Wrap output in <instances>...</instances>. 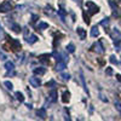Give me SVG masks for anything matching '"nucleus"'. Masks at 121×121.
Returning a JSON list of instances; mask_svg holds the SVG:
<instances>
[{"label":"nucleus","instance_id":"15","mask_svg":"<svg viewBox=\"0 0 121 121\" xmlns=\"http://www.w3.org/2000/svg\"><path fill=\"white\" fill-rule=\"evenodd\" d=\"M38 40H39V39H38V36H36V35H30L29 38H27V39H26V41H27L28 44H34V43H36V41H38Z\"/></svg>","mask_w":121,"mask_h":121},{"label":"nucleus","instance_id":"31","mask_svg":"<svg viewBox=\"0 0 121 121\" xmlns=\"http://www.w3.org/2000/svg\"><path fill=\"white\" fill-rule=\"evenodd\" d=\"M115 107H116V109L119 110V112L121 113V103L120 102H115Z\"/></svg>","mask_w":121,"mask_h":121},{"label":"nucleus","instance_id":"24","mask_svg":"<svg viewBox=\"0 0 121 121\" xmlns=\"http://www.w3.org/2000/svg\"><path fill=\"white\" fill-rule=\"evenodd\" d=\"M109 60H110V63H112V64H119V60L116 59V57L113 55V56H110V58H109Z\"/></svg>","mask_w":121,"mask_h":121},{"label":"nucleus","instance_id":"33","mask_svg":"<svg viewBox=\"0 0 121 121\" xmlns=\"http://www.w3.org/2000/svg\"><path fill=\"white\" fill-rule=\"evenodd\" d=\"M51 10H52L51 7H48V6H47V7L45 9V12H46V13H52V11H51Z\"/></svg>","mask_w":121,"mask_h":121},{"label":"nucleus","instance_id":"5","mask_svg":"<svg viewBox=\"0 0 121 121\" xmlns=\"http://www.w3.org/2000/svg\"><path fill=\"white\" fill-rule=\"evenodd\" d=\"M93 47H95V51L97 53H104V47H103L102 41H100V40H98V41L93 45Z\"/></svg>","mask_w":121,"mask_h":121},{"label":"nucleus","instance_id":"3","mask_svg":"<svg viewBox=\"0 0 121 121\" xmlns=\"http://www.w3.org/2000/svg\"><path fill=\"white\" fill-rule=\"evenodd\" d=\"M12 9H13V6H12V4L10 3V1H4V3L0 4V12H1V13L11 11Z\"/></svg>","mask_w":121,"mask_h":121},{"label":"nucleus","instance_id":"32","mask_svg":"<svg viewBox=\"0 0 121 121\" xmlns=\"http://www.w3.org/2000/svg\"><path fill=\"white\" fill-rule=\"evenodd\" d=\"M38 18H39V16H38V15H33V16H32V22H33V23H34V22H36V21H38Z\"/></svg>","mask_w":121,"mask_h":121},{"label":"nucleus","instance_id":"18","mask_svg":"<svg viewBox=\"0 0 121 121\" xmlns=\"http://www.w3.org/2000/svg\"><path fill=\"white\" fill-rule=\"evenodd\" d=\"M15 97H16L17 100H19V102H24V97H23V95L19 92V91H17V92L15 93Z\"/></svg>","mask_w":121,"mask_h":121},{"label":"nucleus","instance_id":"20","mask_svg":"<svg viewBox=\"0 0 121 121\" xmlns=\"http://www.w3.org/2000/svg\"><path fill=\"white\" fill-rule=\"evenodd\" d=\"M11 28H12V30H13L15 33H19V32H21V27H19L18 24H16V23H13L11 26Z\"/></svg>","mask_w":121,"mask_h":121},{"label":"nucleus","instance_id":"26","mask_svg":"<svg viewBox=\"0 0 121 121\" xmlns=\"http://www.w3.org/2000/svg\"><path fill=\"white\" fill-rule=\"evenodd\" d=\"M109 24V18H103V21H100V26H103V27H107Z\"/></svg>","mask_w":121,"mask_h":121},{"label":"nucleus","instance_id":"36","mask_svg":"<svg viewBox=\"0 0 121 121\" xmlns=\"http://www.w3.org/2000/svg\"><path fill=\"white\" fill-rule=\"evenodd\" d=\"M0 32H1V26H0Z\"/></svg>","mask_w":121,"mask_h":121},{"label":"nucleus","instance_id":"14","mask_svg":"<svg viewBox=\"0 0 121 121\" xmlns=\"http://www.w3.org/2000/svg\"><path fill=\"white\" fill-rule=\"evenodd\" d=\"M56 69L58 72H62V70L65 69V62H62V60H58V63L56 65Z\"/></svg>","mask_w":121,"mask_h":121},{"label":"nucleus","instance_id":"6","mask_svg":"<svg viewBox=\"0 0 121 121\" xmlns=\"http://www.w3.org/2000/svg\"><path fill=\"white\" fill-rule=\"evenodd\" d=\"M110 36H112V39L114 40V43L115 41H120V38H121V33L119 32V30L115 28V29H113V32L110 33Z\"/></svg>","mask_w":121,"mask_h":121},{"label":"nucleus","instance_id":"23","mask_svg":"<svg viewBox=\"0 0 121 121\" xmlns=\"http://www.w3.org/2000/svg\"><path fill=\"white\" fill-rule=\"evenodd\" d=\"M80 79H81V82H82V85H84V88H85V91L88 93V90H87V86H86V82H85V78H84V75H82V73H80Z\"/></svg>","mask_w":121,"mask_h":121},{"label":"nucleus","instance_id":"22","mask_svg":"<svg viewBox=\"0 0 121 121\" xmlns=\"http://www.w3.org/2000/svg\"><path fill=\"white\" fill-rule=\"evenodd\" d=\"M67 51H68V52H70V53H73V52L75 51V46H74L73 44L67 45Z\"/></svg>","mask_w":121,"mask_h":121},{"label":"nucleus","instance_id":"17","mask_svg":"<svg viewBox=\"0 0 121 121\" xmlns=\"http://www.w3.org/2000/svg\"><path fill=\"white\" fill-rule=\"evenodd\" d=\"M91 35H92L93 38H97V36L99 35V30H98L97 26H96V27H93L92 29H91Z\"/></svg>","mask_w":121,"mask_h":121},{"label":"nucleus","instance_id":"28","mask_svg":"<svg viewBox=\"0 0 121 121\" xmlns=\"http://www.w3.org/2000/svg\"><path fill=\"white\" fill-rule=\"evenodd\" d=\"M4 85L6 86V88H9V90H12L13 88V85L11 84V82H10V81H5L4 82Z\"/></svg>","mask_w":121,"mask_h":121},{"label":"nucleus","instance_id":"34","mask_svg":"<svg viewBox=\"0 0 121 121\" xmlns=\"http://www.w3.org/2000/svg\"><path fill=\"white\" fill-rule=\"evenodd\" d=\"M5 58H6V57H5V55H4V53H0V59H3V60H4Z\"/></svg>","mask_w":121,"mask_h":121},{"label":"nucleus","instance_id":"13","mask_svg":"<svg viewBox=\"0 0 121 121\" xmlns=\"http://www.w3.org/2000/svg\"><path fill=\"white\" fill-rule=\"evenodd\" d=\"M69 100H70V93L68 92V91H65V92H63V95H62V102L68 103Z\"/></svg>","mask_w":121,"mask_h":121},{"label":"nucleus","instance_id":"29","mask_svg":"<svg viewBox=\"0 0 121 121\" xmlns=\"http://www.w3.org/2000/svg\"><path fill=\"white\" fill-rule=\"evenodd\" d=\"M84 19H85V23L86 24H90V17L86 15V12H84Z\"/></svg>","mask_w":121,"mask_h":121},{"label":"nucleus","instance_id":"27","mask_svg":"<svg viewBox=\"0 0 121 121\" xmlns=\"http://www.w3.org/2000/svg\"><path fill=\"white\" fill-rule=\"evenodd\" d=\"M56 86V81L55 80H50V81L46 84V87H55Z\"/></svg>","mask_w":121,"mask_h":121},{"label":"nucleus","instance_id":"4","mask_svg":"<svg viewBox=\"0 0 121 121\" xmlns=\"http://www.w3.org/2000/svg\"><path fill=\"white\" fill-rule=\"evenodd\" d=\"M29 84L33 87H39L40 85H41V80H40L39 78H36V76H32L29 79Z\"/></svg>","mask_w":121,"mask_h":121},{"label":"nucleus","instance_id":"30","mask_svg":"<svg viewBox=\"0 0 121 121\" xmlns=\"http://www.w3.org/2000/svg\"><path fill=\"white\" fill-rule=\"evenodd\" d=\"M105 74H107V75H112V74H113V69L108 67V68H107V70H105Z\"/></svg>","mask_w":121,"mask_h":121},{"label":"nucleus","instance_id":"9","mask_svg":"<svg viewBox=\"0 0 121 121\" xmlns=\"http://www.w3.org/2000/svg\"><path fill=\"white\" fill-rule=\"evenodd\" d=\"M76 33H78V35L80 36V39H81V40H85V39H86V30H85V29L78 28V29H76Z\"/></svg>","mask_w":121,"mask_h":121},{"label":"nucleus","instance_id":"19","mask_svg":"<svg viewBox=\"0 0 121 121\" xmlns=\"http://www.w3.org/2000/svg\"><path fill=\"white\" fill-rule=\"evenodd\" d=\"M46 28H48V23L39 22V24H38V29H46Z\"/></svg>","mask_w":121,"mask_h":121},{"label":"nucleus","instance_id":"16","mask_svg":"<svg viewBox=\"0 0 121 121\" xmlns=\"http://www.w3.org/2000/svg\"><path fill=\"white\" fill-rule=\"evenodd\" d=\"M45 68H43V67H39V68H34V74H36V75H43V74H45Z\"/></svg>","mask_w":121,"mask_h":121},{"label":"nucleus","instance_id":"7","mask_svg":"<svg viewBox=\"0 0 121 121\" xmlns=\"http://www.w3.org/2000/svg\"><path fill=\"white\" fill-rule=\"evenodd\" d=\"M109 5L113 7V15H114V17H120V10H119V7L112 1V0H109Z\"/></svg>","mask_w":121,"mask_h":121},{"label":"nucleus","instance_id":"10","mask_svg":"<svg viewBox=\"0 0 121 121\" xmlns=\"http://www.w3.org/2000/svg\"><path fill=\"white\" fill-rule=\"evenodd\" d=\"M5 68L7 72H12V70H15V64L13 62H11V60H7V62L5 63Z\"/></svg>","mask_w":121,"mask_h":121},{"label":"nucleus","instance_id":"12","mask_svg":"<svg viewBox=\"0 0 121 121\" xmlns=\"http://www.w3.org/2000/svg\"><path fill=\"white\" fill-rule=\"evenodd\" d=\"M50 99H51V102H57V91L53 88L51 90V92H50Z\"/></svg>","mask_w":121,"mask_h":121},{"label":"nucleus","instance_id":"8","mask_svg":"<svg viewBox=\"0 0 121 121\" xmlns=\"http://www.w3.org/2000/svg\"><path fill=\"white\" fill-rule=\"evenodd\" d=\"M36 115L40 117V119H43V120H45L46 119V116H47V114H46V110H45V108H41V109H39L38 112H36Z\"/></svg>","mask_w":121,"mask_h":121},{"label":"nucleus","instance_id":"2","mask_svg":"<svg viewBox=\"0 0 121 121\" xmlns=\"http://www.w3.org/2000/svg\"><path fill=\"white\" fill-rule=\"evenodd\" d=\"M86 7L88 10L90 15H95L97 12H99V7L93 3V1H86Z\"/></svg>","mask_w":121,"mask_h":121},{"label":"nucleus","instance_id":"35","mask_svg":"<svg viewBox=\"0 0 121 121\" xmlns=\"http://www.w3.org/2000/svg\"><path fill=\"white\" fill-rule=\"evenodd\" d=\"M116 79H117V80H119V81L121 82V75H119V74H117V75H116Z\"/></svg>","mask_w":121,"mask_h":121},{"label":"nucleus","instance_id":"11","mask_svg":"<svg viewBox=\"0 0 121 121\" xmlns=\"http://www.w3.org/2000/svg\"><path fill=\"white\" fill-rule=\"evenodd\" d=\"M48 58H50V55H41V56H39V60L40 62H43L44 64H48Z\"/></svg>","mask_w":121,"mask_h":121},{"label":"nucleus","instance_id":"1","mask_svg":"<svg viewBox=\"0 0 121 121\" xmlns=\"http://www.w3.org/2000/svg\"><path fill=\"white\" fill-rule=\"evenodd\" d=\"M6 38H7V43L4 45V48L5 50H11V51H19L21 50V43L18 41V40H16V39H12V38H10V36H7L6 35Z\"/></svg>","mask_w":121,"mask_h":121},{"label":"nucleus","instance_id":"25","mask_svg":"<svg viewBox=\"0 0 121 121\" xmlns=\"http://www.w3.org/2000/svg\"><path fill=\"white\" fill-rule=\"evenodd\" d=\"M60 78H62V80H64V81H68V80L70 79V75L67 74V73H62L60 74Z\"/></svg>","mask_w":121,"mask_h":121},{"label":"nucleus","instance_id":"21","mask_svg":"<svg viewBox=\"0 0 121 121\" xmlns=\"http://www.w3.org/2000/svg\"><path fill=\"white\" fill-rule=\"evenodd\" d=\"M58 15L60 16V18H62V21L64 22V18H65V11H64L63 9H59V10H58Z\"/></svg>","mask_w":121,"mask_h":121}]
</instances>
